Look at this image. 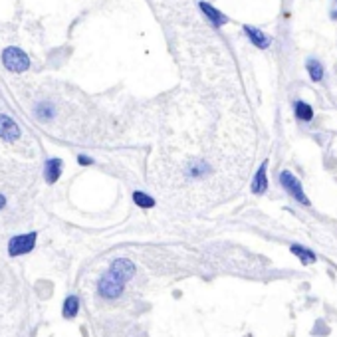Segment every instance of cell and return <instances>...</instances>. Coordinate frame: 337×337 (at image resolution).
<instances>
[{"mask_svg": "<svg viewBox=\"0 0 337 337\" xmlns=\"http://www.w3.org/2000/svg\"><path fill=\"white\" fill-rule=\"evenodd\" d=\"M109 274H111L113 278H117L121 284H125L127 280H131V278H133V274H135V266H133V262H131V260H127V258H117V260L111 264Z\"/></svg>", "mask_w": 337, "mask_h": 337, "instance_id": "cell-5", "label": "cell"}, {"mask_svg": "<svg viewBox=\"0 0 337 337\" xmlns=\"http://www.w3.org/2000/svg\"><path fill=\"white\" fill-rule=\"evenodd\" d=\"M331 18H335L337 20V0L333 2V10H331Z\"/></svg>", "mask_w": 337, "mask_h": 337, "instance_id": "cell-17", "label": "cell"}, {"mask_svg": "<svg viewBox=\"0 0 337 337\" xmlns=\"http://www.w3.org/2000/svg\"><path fill=\"white\" fill-rule=\"evenodd\" d=\"M308 72H310L313 81H321L323 79V66L317 60H310L308 62Z\"/></svg>", "mask_w": 337, "mask_h": 337, "instance_id": "cell-15", "label": "cell"}, {"mask_svg": "<svg viewBox=\"0 0 337 337\" xmlns=\"http://www.w3.org/2000/svg\"><path fill=\"white\" fill-rule=\"evenodd\" d=\"M244 32L250 36V40H252L258 48H268V46H270V38H268L264 32H260V30H256V28H252V26H244Z\"/></svg>", "mask_w": 337, "mask_h": 337, "instance_id": "cell-9", "label": "cell"}, {"mask_svg": "<svg viewBox=\"0 0 337 337\" xmlns=\"http://www.w3.org/2000/svg\"><path fill=\"white\" fill-rule=\"evenodd\" d=\"M34 242H36V234L30 232V234H22V236H16L10 240L8 244V254L10 256H20V254H26L34 248Z\"/></svg>", "mask_w": 337, "mask_h": 337, "instance_id": "cell-3", "label": "cell"}, {"mask_svg": "<svg viewBox=\"0 0 337 337\" xmlns=\"http://www.w3.org/2000/svg\"><path fill=\"white\" fill-rule=\"evenodd\" d=\"M292 252L304 262V264H313L315 260H317V256L311 252V250H308V248H302V246H298V244H294L292 246Z\"/></svg>", "mask_w": 337, "mask_h": 337, "instance_id": "cell-11", "label": "cell"}, {"mask_svg": "<svg viewBox=\"0 0 337 337\" xmlns=\"http://www.w3.org/2000/svg\"><path fill=\"white\" fill-rule=\"evenodd\" d=\"M133 201L141 208H153L155 207V199H151L149 195H145V192H141V190H135L133 192Z\"/></svg>", "mask_w": 337, "mask_h": 337, "instance_id": "cell-12", "label": "cell"}, {"mask_svg": "<svg viewBox=\"0 0 337 337\" xmlns=\"http://www.w3.org/2000/svg\"><path fill=\"white\" fill-rule=\"evenodd\" d=\"M2 62H4L6 70L16 72V74L26 72V70H28V66H30L28 56H26L22 50H18V48H6L4 54H2Z\"/></svg>", "mask_w": 337, "mask_h": 337, "instance_id": "cell-1", "label": "cell"}, {"mask_svg": "<svg viewBox=\"0 0 337 337\" xmlns=\"http://www.w3.org/2000/svg\"><path fill=\"white\" fill-rule=\"evenodd\" d=\"M62 173V161L60 159H50L46 163V181L48 182H56Z\"/></svg>", "mask_w": 337, "mask_h": 337, "instance_id": "cell-8", "label": "cell"}, {"mask_svg": "<svg viewBox=\"0 0 337 337\" xmlns=\"http://www.w3.org/2000/svg\"><path fill=\"white\" fill-rule=\"evenodd\" d=\"M4 205H6V199H4L2 195H0V208H4Z\"/></svg>", "mask_w": 337, "mask_h": 337, "instance_id": "cell-18", "label": "cell"}, {"mask_svg": "<svg viewBox=\"0 0 337 337\" xmlns=\"http://www.w3.org/2000/svg\"><path fill=\"white\" fill-rule=\"evenodd\" d=\"M78 310H79V300L76 296H70L64 304V317H76Z\"/></svg>", "mask_w": 337, "mask_h": 337, "instance_id": "cell-14", "label": "cell"}, {"mask_svg": "<svg viewBox=\"0 0 337 337\" xmlns=\"http://www.w3.org/2000/svg\"><path fill=\"white\" fill-rule=\"evenodd\" d=\"M121 292H123V284H121L117 278H113L109 272L100 280V294H102L104 298L113 300V298L121 296Z\"/></svg>", "mask_w": 337, "mask_h": 337, "instance_id": "cell-4", "label": "cell"}, {"mask_svg": "<svg viewBox=\"0 0 337 337\" xmlns=\"http://www.w3.org/2000/svg\"><path fill=\"white\" fill-rule=\"evenodd\" d=\"M296 117H298V119H302V121H311V117H313V109H311L308 104L298 102V104H296Z\"/></svg>", "mask_w": 337, "mask_h": 337, "instance_id": "cell-13", "label": "cell"}, {"mask_svg": "<svg viewBox=\"0 0 337 337\" xmlns=\"http://www.w3.org/2000/svg\"><path fill=\"white\" fill-rule=\"evenodd\" d=\"M201 8H203V12L210 18V22L218 28V26H222V24H226V16L224 14H220L216 8H212L210 4H207V2H201Z\"/></svg>", "mask_w": 337, "mask_h": 337, "instance_id": "cell-10", "label": "cell"}, {"mask_svg": "<svg viewBox=\"0 0 337 337\" xmlns=\"http://www.w3.org/2000/svg\"><path fill=\"white\" fill-rule=\"evenodd\" d=\"M280 182H282V186L290 192V195L298 201V203H302V205H306V207H310L311 203H310V199L306 197V192H304V188H302V182L298 181V177H294L290 171H284L282 175H280Z\"/></svg>", "mask_w": 337, "mask_h": 337, "instance_id": "cell-2", "label": "cell"}, {"mask_svg": "<svg viewBox=\"0 0 337 337\" xmlns=\"http://www.w3.org/2000/svg\"><path fill=\"white\" fill-rule=\"evenodd\" d=\"M0 137L6 139V141H16L20 137L18 125L8 115H0Z\"/></svg>", "mask_w": 337, "mask_h": 337, "instance_id": "cell-6", "label": "cell"}, {"mask_svg": "<svg viewBox=\"0 0 337 337\" xmlns=\"http://www.w3.org/2000/svg\"><path fill=\"white\" fill-rule=\"evenodd\" d=\"M78 161H79V165H91V163H93V161H91L89 157H85V155H79Z\"/></svg>", "mask_w": 337, "mask_h": 337, "instance_id": "cell-16", "label": "cell"}, {"mask_svg": "<svg viewBox=\"0 0 337 337\" xmlns=\"http://www.w3.org/2000/svg\"><path fill=\"white\" fill-rule=\"evenodd\" d=\"M266 171H268V161H264L260 165V169L256 171V177L252 181V192L254 195H264L268 190V179H266Z\"/></svg>", "mask_w": 337, "mask_h": 337, "instance_id": "cell-7", "label": "cell"}]
</instances>
